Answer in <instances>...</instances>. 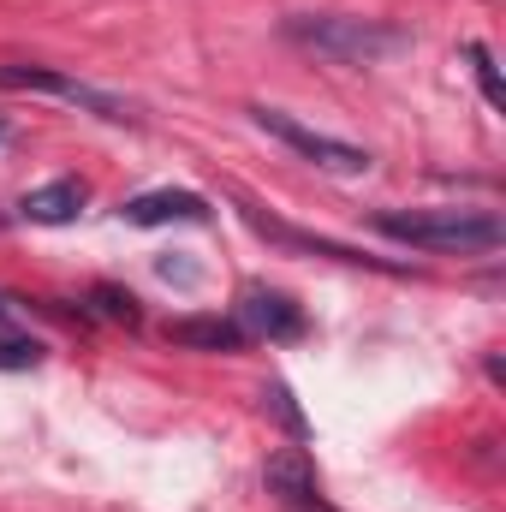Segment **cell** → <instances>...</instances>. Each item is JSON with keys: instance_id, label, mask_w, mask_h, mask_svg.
Wrapping results in <instances>:
<instances>
[{"instance_id": "5bb4252c", "label": "cell", "mask_w": 506, "mask_h": 512, "mask_svg": "<svg viewBox=\"0 0 506 512\" xmlns=\"http://www.w3.org/2000/svg\"><path fill=\"white\" fill-rule=\"evenodd\" d=\"M262 399H268V411H274V417H280V423H286L292 435H304V411L292 405V393H286V387L274 382V387H268V393H262Z\"/></svg>"}, {"instance_id": "3957f363", "label": "cell", "mask_w": 506, "mask_h": 512, "mask_svg": "<svg viewBox=\"0 0 506 512\" xmlns=\"http://www.w3.org/2000/svg\"><path fill=\"white\" fill-rule=\"evenodd\" d=\"M251 120L268 137H280L292 155H304L310 167H322V173H370V149H358V143H346V137H328V131L304 126V120H292V114H280V108H251Z\"/></svg>"}, {"instance_id": "30bf717a", "label": "cell", "mask_w": 506, "mask_h": 512, "mask_svg": "<svg viewBox=\"0 0 506 512\" xmlns=\"http://www.w3.org/2000/svg\"><path fill=\"white\" fill-rule=\"evenodd\" d=\"M78 209H84V185H78V179L36 185V191H24V203H18V215L36 221V227H66V221H78Z\"/></svg>"}, {"instance_id": "8fae6325", "label": "cell", "mask_w": 506, "mask_h": 512, "mask_svg": "<svg viewBox=\"0 0 506 512\" xmlns=\"http://www.w3.org/2000/svg\"><path fill=\"white\" fill-rule=\"evenodd\" d=\"M90 298H96V310H102L108 322H126V328H137V322H143L137 298H131V292H120V286H96Z\"/></svg>"}, {"instance_id": "ba28073f", "label": "cell", "mask_w": 506, "mask_h": 512, "mask_svg": "<svg viewBox=\"0 0 506 512\" xmlns=\"http://www.w3.org/2000/svg\"><path fill=\"white\" fill-rule=\"evenodd\" d=\"M167 340L185 346V352H239L251 334L233 316H173L167 322Z\"/></svg>"}, {"instance_id": "5b68a950", "label": "cell", "mask_w": 506, "mask_h": 512, "mask_svg": "<svg viewBox=\"0 0 506 512\" xmlns=\"http://www.w3.org/2000/svg\"><path fill=\"white\" fill-rule=\"evenodd\" d=\"M233 322L256 334V340H298L304 334V310L286 298V292H268V286H245L239 292V310Z\"/></svg>"}, {"instance_id": "7a4b0ae2", "label": "cell", "mask_w": 506, "mask_h": 512, "mask_svg": "<svg viewBox=\"0 0 506 512\" xmlns=\"http://www.w3.org/2000/svg\"><path fill=\"white\" fill-rule=\"evenodd\" d=\"M280 30H286V42H298L334 66H381L411 48V30L381 24V18H346V12H304V18H286Z\"/></svg>"}, {"instance_id": "52a82bcc", "label": "cell", "mask_w": 506, "mask_h": 512, "mask_svg": "<svg viewBox=\"0 0 506 512\" xmlns=\"http://www.w3.org/2000/svg\"><path fill=\"white\" fill-rule=\"evenodd\" d=\"M120 215H126L131 227H167V221L197 227V221H209V203L197 191H143V197H131Z\"/></svg>"}, {"instance_id": "6da1fadb", "label": "cell", "mask_w": 506, "mask_h": 512, "mask_svg": "<svg viewBox=\"0 0 506 512\" xmlns=\"http://www.w3.org/2000/svg\"><path fill=\"white\" fill-rule=\"evenodd\" d=\"M376 233L435 256H483L501 251L506 239L501 215H489V209H381Z\"/></svg>"}, {"instance_id": "277c9868", "label": "cell", "mask_w": 506, "mask_h": 512, "mask_svg": "<svg viewBox=\"0 0 506 512\" xmlns=\"http://www.w3.org/2000/svg\"><path fill=\"white\" fill-rule=\"evenodd\" d=\"M0 90H36V96H60V102H72V108H84V114H96V120H137V108H131L126 96H114V90H96V84H84V78H66V72H48V66H0Z\"/></svg>"}, {"instance_id": "9a60e30c", "label": "cell", "mask_w": 506, "mask_h": 512, "mask_svg": "<svg viewBox=\"0 0 506 512\" xmlns=\"http://www.w3.org/2000/svg\"><path fill=\"white\" fill-rule=\"evenodd\" d=\"M0 227H6V215H0Z\"/></svg>"}, {"instance_id": "8992f818", "label": "cell", "mask_w": 506, "mask_h": 512, "mask_svg": "<svg viewBox=\"0 0 506 512\" xmlns=\"http://www.w3.org/2000/svg\"><path fill=\"white\" fill-rule=\"evenodd\" d=\"M262 483H268V495H274V501H286V507L328 512V501H322V483H316V465L304 459V447H280V453H268Z\"/></svg>"}, {"instance_id": "9c48e42d", "label": "cell", "mask_w": 506, "mask_h": 512, "mask_svg": "<svg viewBox=\"0 0 506 512\" xmlns=\"http://www.w3.org/2000/svg\"><path fill=\"white\" fill-rule=\"evenodd\" d=\"M245 221H251L256 233H262V239L286 245V251H316V256H334V262H364V268H387V262H376V256L352 251V245H334V239H310V233H298V227H286V221H274V215L251 209V203H245Z\"/></svg>"}, {"instance_id": "2e32d148", "label": "cell", "mask_w": 506, "mask_h": 512, "mask_svg": "<svg viewBox=\"0 0 506 512\" xmlns=\"http://www.w3.org/2000/svg\"><path fill=\"white\" fill-rule=\"evenodd\" d=\"M0 137H6V126H0Z\"/></svg>"}, {"instance_id": "7c38bea8", "label": "cell", "mask_w": 506, "mask_h": 512, "mask_svg": "<svg viewBox=\"0 0 506 512\" xmlns=\"http://www.w3.org/2000/svg\"><path fill=\"white\" fill-rule=\"evenodd\" d=\"M465 54H471V66H477V78H483V96H489L495 108H506V84H501V66H495V54H489L483 42H471Z\"/></svg>"}, {"instance_id": "4fadbf2b", "label": "cell", "mask_w": 506, "mask_h": 512, "mask_svg": "<svg viewBox=\"0 0 506 512\" xmlns=\"http://www.w3.org/2000/svg\"><path fill=\"white\" fill-rule=\"evenodd\" d=\"M42 346L36 340H0V370H36Z\"/></svg>"}]
</instances>
